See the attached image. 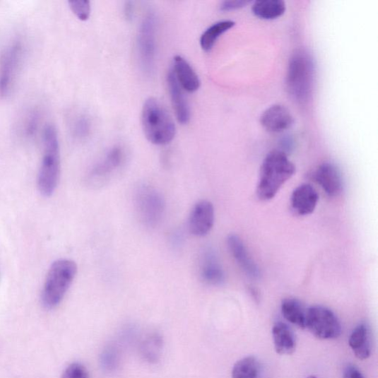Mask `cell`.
Wrapping results in <instances>:
<instances>
[{
    "mask_svg": "<svg viewBox=\"0 0 378 378\" xmlns=\"http://www.w3.org/2000/svg\"><path fill=\"white\" fill-rule=\"evenodd\" d=\"M76 273L77 266L72 260L63 259L53 263L42 293V305L46 309H52L61 302Z\"/></svg>",
    "mask_w": 378,
    "mask_h": 378,
    "instance_id": "3957f363",
    "label": "cell"
},
{
    "mask_svg": "<svg viewBox=\"0 0 378 378\" xmlns=\"http://www.w3.org/2000/svg\"><path fill=\"white\" fill-rule=\"evenodd\" d=\"M45 155L38 176V188L45 196L55 191L60 175L59 143L54 126L47 125L44 130Z\"/></svg>",
    "mask_w": 378,
    "mask_h": 378,
    "instance_id": "277c9868",
    "label": "cell"
},
{
    "mask_svg": "<svg viewBox=\"0 0 378 378\" xmlns=\"http://www.w3.org/2000/svg\"><path fill=\"white\" fill-rule=\"evenodd\" d=\"M37 126V117L34 114L28 121L27 124L26 131L28 136L33 135L35 133V130Z\"/></svg>",
    "mask_w": 378,
    "mask_h": 378,
    "instance_id": "f546056e",
    "label": "cell"
},
{
    "mask_svg": "<svg viewBox=\"0 0 378 378\" xmlns=\"http://www.w3.org/2000/svg\"><path fill=\"white\" fill-rule=\"evenodd\" d=\"M141 122L145 136L153 144L167 145L175 137L176 127L170 114L154 98L145 102Z\"/></svg>",
    "mask_w": 378,
    "mask_h": 378,
    "instance_id": "7a4b0ae2",
    "label": "cell"
},
{
    "mask_svg": "<svg viewBox=\"0 0 378 378\" xmlns=\"http://www.w3.org/2000/svg\"><path fill=\"white\" fill-rule=\"evenodd\" d=\"M138 47L143 71L146 75H152L156 54V20L153 13H148L140 25Z\"/></svg>",
    "mask_w": 378,
    "mask_h": 378,
    "instance_id": "52a82bcc",
    "label": "cell"
},
{
    "mask_svg": "<svg viewBox=\"0 0 378 378\" xmlns=\"http://www.w3.org/2000/svg\"><path fill=\"white\" fill-rule=\"evenodd\" d=\"M124 153L120 146H114L93 168L90 177L94 187H102L122 165Z\"/></svg>",
    "mask_w": 378,
    "mask_h": 378,
    "instance_id": "9c48e42d",
    "label": "cell"
},
{
    "mask_svg": "<svg viewBox=\"0 0 378 378\" xmlns=\"http://www.w3.org/2000/svg\"><path fill=\"white\" fill-rule=\"evenodd\" d=\"M167 85L177 119L180 124H187L191 119L190 108L173 70L167 75Z\"/></svg>",
    "mask_w": 378,
    "mask_h": 378,
    "instance_id": "9a60e30c",
    "label": "cell"
},
{
    "mask_svg": "<svg viewBox=\"0 0 378 378\" xmlns=\"http://www.w3.org/2000/svg\"><path fill=\"white\" fill-rule=\"evenodd\" d=\"M306 378H319V377H316L314 375H309V376L307 377Z\"/></svg>",
    "mask_w": 378,
    "mask_h": 378,
    "instance_id": "1f68e13d",
    "label": "cell"
},
{
    "mask_svg": "<svg viewBox=\"0 0 378 378\" xmlns=\"http://www.w3.org/2000/svg\"><path fill=\"white\" fill-rule=\"evenodd\" d=\"M318 202V192L309 184L298 187L291 196L292 208L300 216L311 215L315 211Z\"/></svg>",
    "mask_w": 378,
    "mask_h": 378,
    "instance_id": "4fadbf2b",
    "label": "cell"
},
{
    "mask_svg": "<svg viewBox=\"0 0 378 378\" xmlns=\"http://www.w3.org/2000/svg\"><path fill=\"white\" fill-rule=\"evenodd\" d=\"M350 347L357 358L367 360L371 355V341L367 327L360 324L354 329L350 340Z\"/></svg>",
    "mask_w": 378,
    "mask_h": 378,
    "instance_id": "ffe728a7",
    "label": "cell"
},
{
    "mask_svg": "<svg viewBox=\"0 0 378 378\" xmlns=\"http://www.w3.org/2000/svg\"><path fill=\"white\" fill-rule=\"evenodd\" d=\"M61 378H90V375L83 365L73 363L65 369Z\"/></svg>",
    "mask_w": 378,
    "mask_h": 378,
    "instance_id": "484cf974",
    "label": "cell"
},
{
    "mask_svg": "<svg viewBox=\"0 0 378 378\" xmlns=\"http://www.w3.org/2000/svg\"><path fill=\"white\" fill-rule=\"evenodd\" d=\"M286 11V5L282 0H257L252 6V12L262 20H276Z\"/></svg>",
    "mask_w": 378,
    "mask_h": 378,
    "instance_id": "44dd1931",
    "label": "cell"
},
{
    "mask_svg": "<svg viewBox=\"0 0 378 378\" xmlns=\"http://www.w3.org/2000/svg\"><path fill=\"white\" fill-rule=\"evenodd\" d=\"M343 378H365V377L355 367L350 366L344 371Z\"/></svg>",
    "mask_w": 378,
    "mask_h": 378,
    "instance_id": "f1b7e54d",
    "label": "cell"
},
{
    "mask_svg": "<svg viewBox=\"0 0 378 378\" xmlns=\"http://www.w3.org/2000/svg\"><path fill=\"white\" fill-rule=\"evenodd\" d=\"M235 25V23L232 20H224L210 26L201 37L200 43L203 50L210 52L219 37Z\"/></svg>",
    "mask_w": 378,
    "mask_h": 378,
    "instance_id": "603a6c76",
    "label": "cell"
},
{
    "mask_svg": "<svg viewBox=\"0 0 378 378\" xmlns=\"http://www.w3.org/2000/svg\"><path fill=\"white\" fill-rule=\"evenodd\" d=\"M250 2L244 1V0H235V1H225L220 6V10L223 11H230L244 7Z\"/></svg>",
    "mask_w": 378,
    "mask_h": 378,
    "instance_id": "83f0119b",
    "label": "cell"
},
{
    "mask_svg": "<svg viewBox=\"0 0 378 378\" xmlns=\"http://www.w3.org/2000/svg\"><path fill=\"white\" fill-rule=\"evenodd\" d=\"M201 276L203 280L211 285L218 286L225 283V276L215 254L207 251L201 261Z\"/></svg>",
    "mask_w": 378,
    "mask_h": 378,
    "instance_id": "ac0fdd59",
    "label": "cell"
},
{
    "mask_svg": "<svg viewBox=\"0 0 378 378\" xmlns=\"http://www.w3.org/2000/svg\"><path fill=\"white\" fill-rule=\"evenodd\" d=\"M215 219V208L210 201H201L196 203L189 219L191 234L199 237L206 236L211 231Z\"/></svg>",
    "mask_w": 378,
    "mask_h": 378,
    "instance_id": "30bf717a",
    "label": "cell"
},
{
    "mask_svg": "<svg viewBox=\"0 0 378 378\" xmlns=\"http://www.w3.org/2000/svg\"><path fill=\"white\" fill-rule=\"evenodd\" d=\"M125 14L128 19H131L134 14L133 5L131 3H127L125 6Z\"/></svg>",
    "mask_w": 378,
    "mask_h": 378,
    "instance_id": "4dcf8cb0",
    "label": "cell"
},
{
    "mask_svg": "<svg viewBox=\"0 0 378 378\" xmlns=\"http://www.w3.org/2000/svg\"><path fill=\"white\" fill-rule=\"evenodd\" d=\"M20 55L21 47L15 45L9 47L0 59V95L8 93Z\"/></svg>",
    "mask_w": 378,
    "mask_h": 378,
    "instance_id": "5bb4252c",
    "label": "cell"
},
{
    "mask_svg": "<svg viewBox=\"0 0 378 378\" xmlns=\"http://www.w3.org/2000/svg\"><path fill=\"white\" fill-rule=\"evenodd\" d=\"M173 71L180 87L189 93L199 90L201 87L200 78L182 57H175Z\"/></svg>",
    "mask_w": 378,
    "mask_h": 378,
    "instance_id": "e0dca14e",
    "label": "cell"
},
{
    "mask_svg": "<svg viewBox=\"0 0 378 378\" xmlns=\"http://www.w3.org/2000/svg\"><path fill=\"white\" fill-rule=\"evenodd\" d=\"M293 123L290 112L282 105L271 106L263 112L261 117L262 126L271 133H280L290 128Z\"/></svg>",
    "mask_w": 378,
    "mask_h": 378,
    "instance_id": "7c38bea8",
    "label": "cell"
},
{
    "mask_svg": "<svg viewBox=\"0 0 378 378\" xmlns=\"http://www.w3.org/2000/svg\"><path fill=\"white\" fill-rule=\"evenodd\" d=\"M314 178L324 191L331 196L341 194L342 179L338 169L330 163H324L317 170Z\"/></svg>",
    "mask_w": 378,
    "mask_h": 378,
    "instance_id": "2e32d148",
    "label": "cell"
},
{
    "mask_svg": "<svg viewBox=\"0 0 378 378\" xmlns=\"http://www.w3.org/2000/svg\"><path fill=\"white\" fill-rule=\"evenodd\" d=\"M259 367L257 360L253 356L245 357L235 365L232 378H259Z\"/></svg>",
    "mask_w": 378,
    "mask_h": 378,
    "instance_id": "cb8c5ba5",
    "label": "cell"
},
{
    "mask_svg": "<svg viewBox=\"0 0 378 378\" xmlns=\"http://www.w3.org/2000/svg\"><path fill=\"white\" fill-rule=\"evenodd\" d=\"M274 349L281 355H292L297 348V341L291 329L283 322L274 324L272 330Z\"/></svg>",
    "mask_w": 378,
    "mask_h": 378,
    "instance_id": "d6986e66",
    "label": "cell"
},
{
    "mask_svg": "<svg viewBox=\"0 0 378 378\" xmlns=\"http://www.w3.org/2000/svg\"><path fill=\"white\" fill-rule=\"evenodd\" d=\"M281 310L284 318L290 323L303 330L306 329L307 309L300 301L285 299L282 302Z\"/></svg>",
    "mask_w": 378,
    "mask_h": 378,
    "instance_id": "7402d4cb",
    "label": "cell"
},
{
    "mask_svg": "<svg viewBox=\"0 0 378 378\" xmlns=\"http://www.w3.org/2000/svg\"><path fill=\"white\" fill-rule=\"evenodd\" d=\"M74 135L78 138H85L90 131V122L85 117H81L74 124Z\"/></svg>",
    "mask_w": 378,
    "mask_h": 378,
    "instance_id": "4316f807",
    "label": "cell"
},
{
    "mask_svg": "<svg viewBox=\"0 0 378 378\" xmlns=\"http://www.w3.org/2000/svg\"><path fill=\"white\" fill-rule=\"evenodd\" d=\"M295 172L294 164L285 153L274 150L270 153L261 164L256 194L263 201L273 199Z\"/></svg>",
    "mask_w": 378,
    "mask_h": 378,
    "instance_id": "6da1fadb",
    "label": "cell"
},
{
    "mask_svg": "<svg viewBox=\"0 0 378 378\" xmlns=\"http://www.w3.org/2000/svg\"><path fill=\"white\" fill-rule=\"evenodd\" d=\"M70 8L76 18L81 21H87L90 16L91 6L88 0H71Z\"/></svg>",
    "mask_w": 378,
    "mask_h": 378,
    "instance_id": "d4e9b609",
    "label": "cell"
},
{
    "mask_svg": "<svg viewBox=\"0 0 378 378\" xmlns=\"http://www.w3.org/2000/svg\"><path fill=\"white\" fill-rule=\"evenodd\" d=\"M306 328L321 340L336 339L342 332L341 323L333 312L322 306L307 309Z\"/></svg>",
    "mask_w": 378,
    "mask_h": 378,
    "instance_id": "8992f818",
    "label": "cell"
},
{
    "mask_svg": "<svg viewBox=\"0 0 378 378\" xmlns=\"http://www.w3.org/2000/svg\"><path fill=\"white\" fill-rule=\"evenodd\" d=\"M227 244L230 252L245 274L253 279L259 278V268L249 255L242 240L236 235H231L227 239Z\"/></svg>",
    "mask_w": 378,
    "mask_h": 378,
    "instance_id": "8fae6325",
    "label": "cell"
},
{
    "mask_svg": "<svg viewBox=\"0 0 378 378\" xmlns=\"http://www.w3.org/2000/svg\"><path fill=\"white\" fill-rule=\"evenodd\" d=\"M136 206L141 220L154 227L161 220L165 210L162 196L150 186H141L136 195Z\"/></svg>",
    "mask_w": 378,
    "mask_h": 378,
    "instance_id": "ba28073f",
    "label": "cell"
},
{
    "mask_svg": "<svg viewBox=\"0 0 378 378\" xmlns=\"http://www.w3.org/2000/svg\"><path fill=\"white\" fill-rule=\"evenodd\" d=\"M315 69L309 54L300 51L290 60L287 86L290 95L300 102H306L313 90Z\"/></svg>",
    "mask_w": 378,
    "mask_h": 378,
    "instance_id": "5b68a950",
    "label": "cell"
}]
</instances>
